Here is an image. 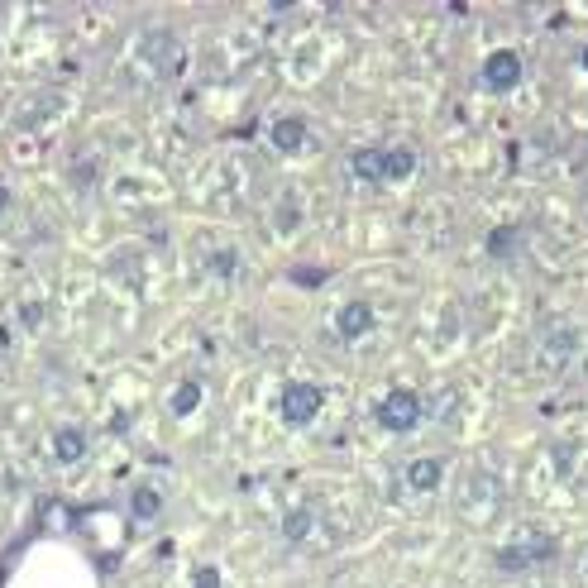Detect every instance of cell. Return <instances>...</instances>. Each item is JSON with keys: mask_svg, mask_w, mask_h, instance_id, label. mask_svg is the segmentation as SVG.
<instances>
[{"mask_svg": "<svg viewBox=\"0 0 588 588\" xmlns=\"http://www.w3.org/2000/svg\"><path fill=\"white\" fill-rule=\"evenodd\" d=\"M373 416H378V426H383V431H392V436H407V431H416V426H421V397H416L412 388H392V392H383V397H378Z\"/></svg>", "mask_w": 588, "mask_h": 588, "instance_id": "6da1fadb", "label": "cell"}, {"mask_svg": "<svg viewBox=\"0 0 588 588\" xmlns=\"http://www.w3.org/2000/svg\"><path fill=\"white\" fill-rule=\"evenodd\" d=\"M321 407H326V388L321 383H287L283 397H278V416H283L292 431L311 426L321 416Z\"/></svg>", "mask_w": 588, "mask_h": 588, "instance_id": "7a4b0ae2", "label": "cell"}, {"mask_svg": "<svg viewBox=\"0 0 588 588\" xmlns=\"http://www.w3.org/2000/svg\"><path fill=\"white\" fill-rule=\"evenodd\" d=\"M550 555H555V541H550V536H541V541L502 545L498 555H493V565H498V574H526L536 560H550Z\"/></svg>", "mask_w": 588, "mask_h": 588, "instance_id": "3957f363", "label": "cell"}, {"mask_svg": "<svg viewBox=\"0 0 588 588\" xmlns=\"http://www.w3.org/2000/svg\"><path fill=\"white\" fill-rule=\"evenodd\" d=\"M483 91H512L522 82V58L512 53V48H498V53H488L483 58Z\"/></svg>", "mask_w": 588, "mask_h": 588, "instance_id": "277c9868", "label": "cell"}, {"mask_svg": "<svg viewBox=\"0 0 588 588\" xmlns=\"http://www.w3.org/2000/svg\"><path fill=\"white\" fill-rule=\"evenodd\" d=\"M378 326V311L369 302H345L335 311V330H340V340H364L369 330Z\"/></svg>", "mask_w": 588, "mask_h": 588, "instance_id": "5b68a950", "label": "cell"}, {"mask_svg": "<svg viewBox=\"0 0 588 588\" xmlns=\"http://www.w3.org/2000/svg\"><path fill=\"white\" fill-rule=\"evenodd\" d=\"M53 459L58 464H77V459H87V431L77 426V421H67L53 431Z\"/></svg>", "mask_w": 588, "mask_h": 588, "instance_id": "8992f818", "label": "cell"}, {"mask_svg": "<svg viewBox=\"0 0 588 588\" xmlns=\"http://www.w3.org/2000/svg\"><path fill=\"white\" fill-rule=\"evenodd\" d=\"M440 483H445V459L426 455V459H412V464H407V488H412V493H436Z\"/></svg>", "mask_w": 588, "mask_h": 588, "instance_id": "52a82bcc", "label": "cell"}, {"mask_svg": "<svg viewBox=\"0 0 588 588\" xmlns=\"http://www.w3.org/2000/svg\"><path fill=\"white\" fill-rule=\"evenodd\" d=\"M268 139H273V149H278V153L306 149V120H297V115H283V120H273Z\"/></svg>", "mask_w": 588, "mask_h": 588, "instance_id": "ba28073f", "label": "cell"}, {"mask_svg": "<svg viewBox=\"0 0 588 588\" xmlns=\"http://www.w3.org/2000/svg\"><path fill=\"white\" fill-rule=\"evenodd\" d=\"M383 163H388V149H354L349 153V173L359 182H383Z\"/></svg>", "mask_w": 588, "mask_h": 588, "instance_id": "9c48e42d", "label": "cell"}, {"mask_svg": "<svg viewBox=\"0 0 588 588\" xmlns=\"http://www.w3.org/2000/svg\"><path fill=\"white\" fill-rule=\"evenodd\" d=\"M130 512L139 517V522H153V517L163 512V493H158L153 483H134V493H130Z\"/></svg>", "mask_w": 588, "mask_h": 588, "instance_id": "30bf717a", "label": "cell"}, {"mask_svg": "<svg viewBox=\"0 0 588 588\" xmlns=\"http://www.w3.org/2000/svg\"><path fill=\"white\" fill-rule=\"evenodd\" d=\"M412 173H416V149H407V144L388 149V163H383V182H407Z\"/></svg>", "mask_w": 588, "mask_h": 588, "instance_id": "8fae6325", "label": "cell"}, {"mask_svg": "<svg viewBox=\"0 0 588 588\" xmlns=\"http://www.w3.org/2000/svg\"><path fill=\"white\" fill-rule=\"evenodd\" d=\"M311 531H316V512H311L306 502L287 507V517H283V536H287V541H306Z\"/></svg>", "mask_w": 588, "mask_h": 588, "instance_id": "7c38bea8", "label": "cell"}, {"mask_svg": "<svg viewBox=\"0 0 588 588\" xmlns=\"http://www.w3.org/2000/svg\"><path fill=\"white\" fill-rule=\"evenodd\" d=\"M201 407V383H177L173 392V416H192Z\"/></svg>", "mask_w": 588, "mask_h": 588, "instance_id": "4fadbf2b", "label": "cell"}, {"mask_svg": "<svg viewBox=\"0 0 588 588\" xmlns=\"http://www.w3.org/2000/svg\"><path fill=\"white\" fill-rule=\"evenodd\" d=\"M211 273H216V278H235V273H240V254H235V249L211 254Z\"/></svg>", "mask_w": 588, "mask_h": 588, "instance_id": "5bb4252c", "label": "cell"}, {"mask_svg": "<svg viewBox=\"0 0 588 588\" xmlns=\"http://www.w3.org/2000/svg\"><path fill=\"white\" fill-rule=\"evenodd\" d=\"M512 244H517V230H512V225H502V230L488 235V249H493V254H512Z\"/></svg>", "mask_w": 588, "mask_h": 588, "instance_id": "9a60e30c", "label": "cell"}, {"mask_svg": "<svg viewBox=\"0 0 588 588\" xmlns=\"http://www.w3.org/2000/svg\"><path fill=\"white\" fill-rule=\"evenodd\" d=\"M192 588H225V584H220V569L216 565H201V569H196V579H192Z\"/></svg>", "mask_w": 588, "mask_h": 588, "instance_id": "2e32d148", "label": "cell"}, {"mask_svg": "<svg viewBox=\"0 0 588 588\" xmlns=\"http://www.w3.org/2000/svg\"><path fill=\"white\" fill-rule=\"evenodd\" d=\"M569 349H579V335H555L550 340V354H569Z\"/></svg>", "mask_w": 588, "mask_h": 588, "instance_id": "e0dca14e", "label": "cell"}, {"mask_svg": "<svg viewBox=\"0 0 588 588\" xmlns=\"http://www.w3.org/2000/svg\"><path fill=\"white\" fill-rule=\"evenodd\" d=\"M579 67H584V72H588V44L579 48Z\"/></svg>", "mask_w": 588, "mask_h": 588, "instance_id": "ac0fdd59", "label": "cell"}]
</instances>
